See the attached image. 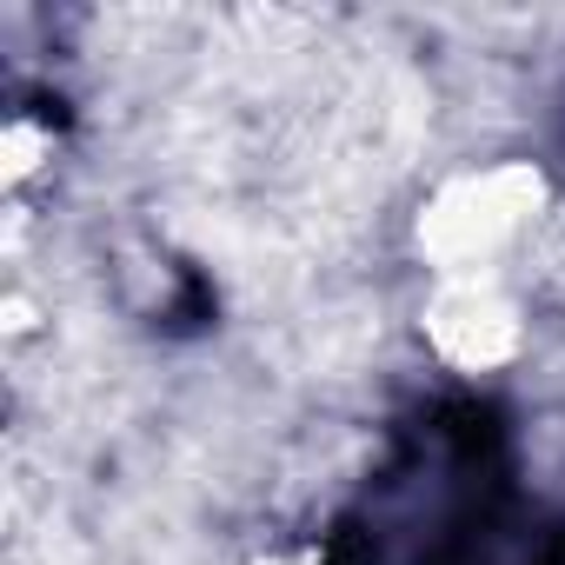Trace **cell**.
Returning a JSON list of instances; mask_svg holds the SVG:
<instances>
[{"mask_svg": "<svg viewBox=\"0 0 565 565\" xmlns=\"http://www.w3.org/2000/svg\"><path fill=\"white\" fill-rule=\"evenodd\" d=\"M552 186L532 160H486L446 173L413 213V253L433 279L466 273H512L539 226L552 220Z\"/></svg>", "mask_w": 565, "mask_h": 565, "instance_id": "obj_1", "label": "cell"}, {"mask_svg": "<svg viewBox=\"0 0 565 565\" xmlns=\"http://www.w3.org/2000/svg\"><path fill=\"white\" fill-rule=\"evenodd\" d=\"M532 340V307L519 294V273H466L433 279L426 300V347L459 373H492L519 360Z\"/></svg>", "mask_w": 565, "mask_h": 565, "instance_id": "obj_2", "label": "cell"}]
</instances>
